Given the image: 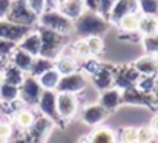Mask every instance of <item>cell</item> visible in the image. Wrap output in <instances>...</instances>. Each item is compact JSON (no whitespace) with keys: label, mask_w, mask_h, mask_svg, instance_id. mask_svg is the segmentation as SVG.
<instances>
[{"label":"cell","mask_w":158,"mask_h":143,"mask_svg":"<svg viewBox=\"0 0 158 143\" xmlns=\"http://www.w3.org/2000/svg\"><path fill=\"white\" fill-rule=\"evenodd\" d=\"M109 20L100 15L98 12H92L85 9L75 20H74V31L78 37H89V36H103L109 31Z\"/></svg>","instance_id":"obj_1"},{"label":"cell","mask_w":158,"mask_h":143,"mask_svg":"<svg viewBox=\"0 0 158 143\" xmlns=\"http://www.w3.org/2000/svg\"><path fill=\"white\" fill-rule=\"evenodd\" d=\"M35 29H37V32L40 36V42H42L40 54L39 55L55 60L58 57L61 48L68 43V34L57 32L54 29L40 26V25H35Z\"/></svg>","instance_id":"obj_2"},{"label":"cell","mask_w":158,"mask_h":143,"mask_svg":"<svg viewBox=\"0 0 158 143\" xmlns=\"http://www.w3.org/2000/svg\"><path fill=\"white\" fill-rule=\"evenodd\" d=\"M37 23L40 26L54 29V31L61 32V34H69L74 31V20L66 17L60 9H45L39 15Z\"/></svg>","instance_id":"obj_3"},{"label":"cell","mask_w":158,"mask_h":143,"mask_svg":"<svg viewBox=\"0 0 158 143\" xmlns=\"http://www.w3.org/2000/svg\"><path fill=\"white\" fill-rule=\"evenodd\" d=\"M6 20L19 25H28V26H35L39 15H35L31 8L28 6L26 0H11L9 9L6 12Z\"/></svg>","instance_id":"obj_4"},{"label":"cell","mask_w":158,"mask_h":143,"mask_svg":"<svg viewBox=\"0 0 158 143\" xmlns=\"http://www.w3.org/2000/svg\"><path fill=\"white\" fill-rule=\"evenodd\" d=\"M37 108H39L40 114H43L52 120L55 126L64 128V120L60 117V114L57 111V93H55V89H43L39 102H37Z\"/></svg>","instance_id":"obj_5"},{"label":"cell","mask_w":158,"mask_h":143,"mask_svg":"<svg viewBox=\"0 0 158 143\" xmlns=\"http://www.w3.org/2000/svg\"><path fill=\"white\" fill-rule=\"evenodd\" d=\"M54 126H55V125H54V122L49 117L40 114V115L35 117V120L32 122V125L25 131V136H28L25 140H28V142H35V143L45 142V140L49 137V134L52 132Z\"/></svg>","instance_id":"obj_6"},{"label":"cell","mask_w":158,"mask_h":143,"mask_svg":"<svg viewBox=\"0 0 158 143\" xmlns=\"http://www.w3.org/2000/svg\"><path fill=\"white\" fill-rule=\"evenodd\" d=\"M88 86V77L83 71H75L66 76H61L55 91L57 93H71V94H78L81 91H85V88Z\"/></svg>","instance_id":"obj_7"},{"label":"cell","mask_w":158,"mask_h":143,"mask_svg":"<svg viewBox=\"0 0 158 143\" xmlns=\"http://www.w3.org/2000/svg\"><path fill=\"white\" fill-rule=\"evenodd\" d=\"M137 105V106H144L152 112H157V105L154 100V95L140 91L137 86L121 89V105Z\"/></svg>","instance_id":"obj_8"},{"label":"cell","mask_w":158,"mask_h":143,"mask_svg":"<svg viewBox=\"0 0 158 143\" xmlns=\"http://www.w3.org/2000/svg\"><path fill=\"white\" fill-rule=\"evenodd\" d=\"M43 88L40 86L37 77H32L29 74L25 76L22 85L19 86V97L25 102L26 106H37V102L40 98V94H42Z\"/></svg>","instance_id":"obj_9"},{"label":"cell","mask_w":158,"mask_h":143,"mask_svg":"<svg viewBox=\"0 0 158 143\" xmlns=\"http://www.w3.org/2000/svg\"><path fill=\"white\" fill-rule=\"evenodd\" d=\"M140 72L135 69L134 65H120L114 66V86L121 89H127L137 85V80L140 79Z\"/></svg>","instance_id":"obj_10"},{"label":"cell","mask_w":158,"mask_h":143,"mask_svg":"<svg viewBox=\"0 0 158 143\" xmlns=\"http://www.w3.org/2000/svg\"><path fill=\"white\" fill-rule=\"evenodd\" d=\"M57 93V91H55ZM57 111L66 122L75 117L78 111V98L71 93H57Z\"/></svg>","instance_id":"obj_11"},{"label":"cell","mask_w":158,"mask_h":143,"mask_svg":"<svg viewBox=\"0 0 158 143\" xmlns=\"http://www.w3.org/2000/svg\"><path fill=\"white\" fill-rule=\"evenodd\" d=\"M31 29H34V26L12 23V22H9L6 19L0 20V39H8V40H12V42L19 43Z\"/></svg>","instance_id":"obj_12"},{"label":"cell","mask_w":158,"mask_h":143,"mask_svg":"<svg viewBox=\"0 0 158 143\" xmlns=\"http://www.w3.org/2000/svg\"><path fill=\"white\" fill-rule=\"evenodd\" d=\"M138 6H137V0H117L107 15V20L110 25H117L126 14L129 12H137Z\"/></svg>","instance_id":"obj_13"},{"label":"cell","mask_w":158,"mask_h":143,"mask_svg":"<svg viewBox=\"0 0 158 143\" xmlns=\"http://www.w3.org/2000/svg\"><path fill=\"white\" fill-rule=\"evenodd\" d=\"M107 115H109V112L100 103H92V105H89V106H86L83 109L81 120L86 125H89V126H98Z\"/></svg>","instance_id":"obj_14"},{"label":"cell","mask_w":158,"mask_h":143,"mask_svg":"<svg viewBox=\"0 0 158 143\" xmlns=\"http://www.w3.org/2000/svg\"><path fill=\"white\" fill-rule=\"evenodd\" d=\"M92 85L98 91H105L107 88L114 86V66L110 65H102V68L91 76Z\"/></svg>","instance_id":"obj_15"},{"label":"cell","mask_w":158,"mask_h":143,"mask_svg":"<svg viewBox=\"0 0 158 143\" xmlns=\"http://www.w3.org/2000/svg\"><path fill=\"white\" fill-rule=\"evenodd\" d=\"M98 103L105 108L109 114L115 112L118 109V106L121 105V91L118 88H115V86L107 88L105 91H100Z\"/></svg>","instance_id":"obj_16"},{"label":"cell","mask_w":158,"mask_h":143,"mask_svg":"<svg viewBox=\"0 0 158 143\" xmlns=\"http://www.w3.org/2000/svg\"><path fill=\"white\" fill-rule=\"evenodd\" d=\"M8 58H9V63H12L14 66H17L19 69H22L26 74L31 69V65H32V60H34V57L29 52H26L25 49L19 46H15V49L11 52V55Z\"/></svg>","instance_id":"obj_17"},{"label":"cell","mask_w":158,"mask_h":143,"mask_svg":"<svg viewBox=\"0 0 158 143\" xmlns=\"http://www.w3.org/2000/svg\"><path fill=\"white\" fill-rule=\"evenodd\" d=\"M17 46L25 49L26 52H29L32 57H37L40 54V46H42V42H40V36L37 32V29H31L19 43Z\"/></svg>","instance_id":"obj_18"},{"label":"cell","mask_w":158,"mask_h":143,"mask_svg":"<svg viewBox=\"0 0 158 143\" xmlns=\"http://www.w3.org/2000/svg\"><path fill=\"white\" fill-rule=\"evenodd\" d=\"M134 66L141 76L155 74L158 71V55L157 54H146V55L137 58Z\"/></svg>","instance_id":"obj_19"},{"label":"cell","mask_w":158,"mask_h":143,"mask_svg":"<svg viewBox=\"0 0 158 143\" xmlns=\"http://www.w3.org/2000/svg\"><path fill=\"white\" fill-rule=\"evenodd\" d=\"M26 72H23L22 69H19L17 66H14L12 63H8L6 68L3 69V72L0 74V79L2 82L5 83H9V85H15V86H20L23 79H25Z\"/></svg>","instance_id":"obj_20"},{"label":"cell","mask_w":158,"mask_h":143,"mask_svg":"<svg viewBox=\"0 0 158 143\" xmlns=\"http://www.w3.org/2000/svg\"><path fill=\"white\" fill-rule=\"evenodd\" d=\"M54 68L61 74V76H66V74H71V72H75L78 71V60L75 57H68V55H58L54 62Z\"/></svg>","instance_id":"obj_21"},{"label":"cell","mask_w":158,"mask_h":143,"mask_svg":"<svg viewBox=\"0 0 158 143\" xmlns=\"http://www.w3.org/2000/svg\"><path fill=\"white\" fill-rule=\"evenodd\" d=\"M141 36H149L158 32V15H151V14H141L138 20V29Z\"/></svg>","instance_id":"obj_22"},{"label":"cell","mask_w":158,"mask_h":143,"mask_svg":"<svg viewBox=\"0 0 158 143\" xmlns=\"http://www.w3.org/2000/svg\"><path fill=\"white\" fill-rule=\"evenodd\" d=\"M88 142L92 143H114L117 142V136L112 129L105 128V126H98L95 128L91 134H89V139Z\"/></svg>","instance_id":"obj_23"},{"label":"cell","mask_w":158,"mask_h":143,"mask_svg":"<svg viewBox=\"0 0 158 143\" xmlns=\"http://www.w3.org/2000/svg\"><path fill=\"white\" fill-rule=\"evenodd\" d=\"M35 117H37V114L34 111H31L29 108H23V109H20V111H17L14 114L15 126L19 129H22V131H26L32 125V122L35 120Z\"/></svg>","instance_id":"obj_24"},{"label":"cell","mask_w":158,"mask_h":143,"mask_svg":"<svg viewBox=\"0 0 158 143\" xmlns=\"http://www.w3.org/2000/svg\"><path fill=\"white\" fill-rule=\"evenodd\" d=\"M60 77H61V74L52 66V68L46 69L45 72H42V74L37 77V80H39V83H40V86H42L43 89H55V86H57Z\"/></svg>","instance_id":"obj_25"},{"label":"cell","mask_w":158,"mask_h":143,"mask_svg":"<svg viewBox=\"0 0 158 143\" xmlns=\"http://www.w3.org/2000/svg\"><path fill=\"white\" fill-rule=\"evenodd\" d=\"M54 62H55V60H52V58H46V57L37 55V57H34L32 65H31V69L28 71V74L32 76V77H39L42 72H45L46 69L52 68Z\"/></svg>","instance_id":"obj_26"},{"label":"cell","mask_w":158,"mask_h":143,"mask_svg":"<svg viewBox=\"0 0 158 143\" xmlns=\"http://www.w3.org/2000/svg\"><path fill=\"white\" fill-rule=\"evenodd\" d=\"M60 11H61L66 17H69L71 20H75V19L85 11L83 0H68V2L60 8Z\"/></svg>","instance_id":"obj_27"},{"label":"cell","mask_w":158,"mask_h":143,"mask_svg":"<svg viewBox=\"0 0 158 143\" xmlns=\"http://www.w3.org/2000/svg\"><path fill=\"white\" fill-rule=\"evenodd\" d=\"M158 83V76L155 74H148V76H140V79L137 80V88L143 93H148V94H152V91L155 89Z\"/></svg>","instance_id":"obj_28"},{"label":"cell","mask_w":158,"mask_h":143,"mask_svg":"<svg viewBox=\"0 0 158 143\" xmlns=\"http://www.w3.org/2000/svg\"><path fill=\"white\" fill-rule=\"evenodd\" d=\"M138 20H140L138 11L137 12H129L117 23V26L120 28V31H137L138 29Z\"/></svg>","instance_id":"obj_29"},{"label":"cell","mask_w":158,"mask_h":143,"mask_svg":"<svg viewBox=\"0 0 158 143\" xmlns=\"http://www.w3.org/2000/svg\"><path fill=\"white\" fill-rule=\"evenodd\" d=\"M17 97H19V86L0 82V102L9 103V102H12Z\"/></svg>","instance_id":"obj_30"},{"label":"cell","mask_w":158,"mask_h":143,"mask_svg":"<svg viewBox=\"0 0 158 143\" xmlns=\"http://www.w3.org/2000/svg\"><path fill=\"white\" fill-rule=\"evenodd\" d=\"M81 62H83V63H78V68H80V71H83L86 76H92V74H95V72L102 68V63H100L94 55H89V57L83 58Z\"/></svg>","instance_id":"obj_31"},{"label":"cell","mask_w":158,"mask_h":143,"mask_svg":"<svg viewBox=\"0 0 158 143\" xmlns=\"http://www.w3.org/2000/svg\"><path fill=\"white\" fill-rule=\"evenodd\" d=\"M86 43H88L91 55H94V57L100 55L105 49V42H103L102 36H89V37H86Z\"/></svg>","instance_id":"obj_32"},{"label":"cell","mask_w":158,"mask_h":143,"mask_svg":"<svg viewBox=\"0 0 158 143\" xmlns=\"http://www.w3.org/2000/svg\"><path fill=\"white\" fill-rule=\"evenodd\" d=\"M72 49H74V55H75L77 60H83V58H86V57L91 55L88 43H86V39H83V37L72 43Z\"/></svg>","instance_id":"obj_33"},{"label":"cell","mask_w":158,"mask_h":143,"mask_svg":"<svg viewBox=\"0 0 158 143\" xmlns=\"http://www.w3.org/2000/svg\"><path fill=\"white\" fill-rule=\"evenodd\" d=\"M137 6L141 14L158 15V0H137Z\"/></svg>","instance_id":"obj_34"},{"label":"cell","mask_w":158,"mask_h":143,"mask_svg":"<svg viewBox=\"0 0 158 143\" xmlns=\"http://www.w3.org/2000/svg\"><path fill=\"white\" fill-rule=\"evenodd\" d=\"M144 51L148 54H157L158 51V32L155 34H149V36H143L141 37V42H140Z\"/></svg>","instance_id":"obj_35"},{"label":"cell","mask_w":158,"mask_h":143,"mask_svg":"<svg viewBox=\"0 0 158 143\" xmlns=\"http://www.w3.org/2000/svg\"><path fill=\"white\" fill-rule=\"evenodd\" d=\"M118 140L123 143H134L137 142V128L134 126H126L120 131L118 134Z\"/></svg>","instance_id":"obj_36"},{"label":"cell","mask_w":158,"mask_h":143,"mask_svg":"<svg viewBox=\"0 0 158 143\" xmlns=\"http://www.w3.org/2000/svg\"><path fill=\"white\" fill-rule=\"evenodd\" d=\"M155 137L154 131L149 126H143V128H137V142L140 143H148L152 142Z\"/></svg>","instance_id":"obj_37"},{"label":"cell","mask_w":158,"mask_h":143,"mask_svg":"<svg viewBox=\"0 0 158 143\" xmlns=\"http://www.w3.org/2000/svg\"><path fill=\"white\" fill-rule=\"evenodd\" d=\"M12 134H14V126L9 122H6V120L0 122V142L11 140Z\"/></svg>","instance_id":"obj_38"},{"label":"cell","mask_w":158,"mask_h":143,"mask_svg":"<svg viewBox=\"0 0 158 143\" xmlns=\"http://www.w3.org/2000/svg\"><path fill=\"white\" fill-rule=\"evenodd\" d=\"M141 34L138 31H121L118 39L123 42H132V43H140L141 42Z\"/></svg>","instance_id":"obj_39"},{"label":"cell","mask_w":158,"mask_h":143,"mask_svg":"<svg viewBox=\"0 0 158 143\" xmlns=\"http://www.w3.org/2000/svg\"><path fill=\"white\" fill-rule=\"evenodd\" d=\"M17 43L12 42V40H8V39H0V55L2 57H9L11 52L15 49Z\"/></svg>","instance_id":"obj_40"},{"label":"cell","mask_w":158,"mask_h":143,"mask_svg":"<svg viewBox=\"0 0 158 143\" xmlns=\"http://www.w3.org/2000/svg\"><path fill=\"white\" fill-rule=\"evenodd\" d=\"M28 6L31 8V11L35 15H40L45 9H46V2L45 0H26Z\"/></svg>","instance_id":"obj_41"},{"label":"cell","mask_w":158,"mask_h":143,"mask_svg":"<svg viewBox=\"0 0 158 143\" xmlns=\"http://www.w3.org/2000/svg\"><path fill=\"white\" fill-rule=\"evenodd\" d=\"M115 2L117 0H98V14L103 15L105 19H107V15H109Z\"/></svg>","instance_id":"obj_42"},{"label":"cell","mask_w":158,"mask_h":143,"mask_svg":"<svg viewBox=\"0 0 158 143\" xmlns=\"http://www.w3.org/2000/svg\"><path fill=\"white\" fill-rule=\"evenodd\" d=\"M83 5H85V9L98 12V0H83Z\"/></svg>","instance_id":"obj_43"},{"label":"cell","mask_w":158,"mask_h":143,"mask_svg":"<svg viewBox=\"0 0 158 143\" xmlns=\"http://www.w3.org/2000/svg\"><path fill=\"white\" fill-rule=\"evenodd\" d=\"M9 5H11V0H0V20L6 17V12L9 9Z\"/></svg>","instance_id":"obj_44"},{"label":"cell","mask_w":158,"mask_h":143,"mask_svg":"<svg viewBox=\"0 0 158 143\" xmlns=\"http://www.w3.org/2000/svg\"><path fill=\"white\" fill-rule=\"evenodd\" d=\"M149 128L154 131V134H158V111L155 112V115L151 119V123H149Z\"/></svg>","instance_id":"obj_45"},{"label":"cell","mask_w":158,"mask_h":143,"mask_svg":"<svg viewBox=\"0 0 158 143\" xmlns=\"http://www.w3.org/2000/svg\"><path fill=\"white\" fill-rule=\"evenodd\" d=\"M8 63H9V58H8V57H2V55H0V74L3 72V69L6 68V65H8Z\"/></svg>","instance_id":"obj_46"},{"label":"cell","mask_w":158,"mask_h":143,"mask_svg":"<svg viewBox=\"0 0 158 143\" xmlns=\"http://www.w3.org/2000/svg\"><path fill=\"white\" fill-rule=\"evenodd\" d=\"M46 9H57V0H45Z\"/></svg>","instance_id":"obj_47"},{"label":"cell","mask_w":158,"mask_h":143,"mask_svg":"<svg viewBox=\"0 0 158 143\" xmlns=\"http://www.w3.org/2000/svg\"><path fill=\"white\" fill-rule=\"evenodd\" d=\"M152 95H154V100H155V105H157V111H158V83L155 86V89L152 91Z\"/></svg>","instance_id":"obj_48"},{"label":"cell","mask_w":158,"mask_h":143,"mask_svg":"<svg viewBox=\"0 0 158 143\" xmlns=\"http://www.w3.org/2000/svg\"><path fill=\"white\" fill-rule=\"evenodd\" d=\"M66 2H68V0H57V9H60V8H61V6H63Z\"/></svg>","instance_id":"obj_49"},{"label":"cell","mask_w":158,"mask_h":143,"mask_svg":"<svg viewBox=\"0 0 158 143\" xmlns=\"http://www.w3.org/2000/svg\"><path fill=\"white\" fill-rule=\"evenodd\" d=\"M157 55H158V51H157Z\"/></svg>","instance_id":"obj_50"},{"label":"cell","mask_w":158,"mask_h":143,"mask_svg":"<svg viewBox=\"0 0 158 143\" xmlns=\"http://www.w3.org/2000/svg\"><path fill=\"white\" fill-rule=\"evenodd\" d=\"M157 76H158V71H157Z\"/></svg>","instance_id":"obj_51"},{"label":"cell","mask_w":158,"mask_h":143,"mask_svg":"<svg viewBox=\"0 0 158 143\" xmlns=\"http://www.w3.org/2000/svg\"><path fill=\"white\" fill-rule=\"evenodd\" d=\"M0 114H2V112H0Z\"/></svg>","instance_id":"obj_52"}]
</instances>
